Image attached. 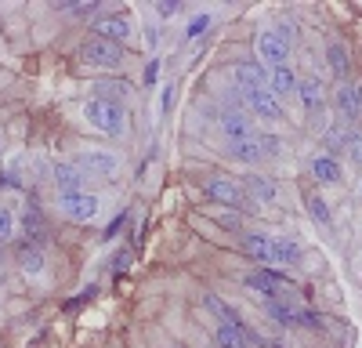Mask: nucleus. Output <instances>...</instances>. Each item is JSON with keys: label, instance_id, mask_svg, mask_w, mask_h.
I'll list each match as a JSON object with an SVG mask.
<instances>
[{"label": "nucleus", "instance_id": "412c9836", "mask_svg": "<svg viewBox=\"0 0 362 348\" xmlns=\"http://www.w3.org/2000/svg\"><path fill=\"white\" fill-rule=\"evenodd\" d=\"M203 308H206V312H214V315L221 319V327H235V323H239L235 308H232L228 301H221L218 294H206V298H203Z\"/></svg>", "mask_w": 362, "mask_h": 348}, {"label": "nucleus", "instance_id": "5701e85b", "mask_svg": "<svg viewBox=\"0 0 362 348\" xmlns=\"http://www.w3.org/2000/svg\"><path fill=\"white\" fill-rule=\"evenodd\" d=\"M18 265H22L25 276H40L44 272V254L37 247H22L18 250Z\"/></svg>", "mask_w": 362, "mask_h": 348}, {"label": "nucleus", "instance_id": "39448f33", "mask_svg": "<svg viewBox=\"0 0 362 348\" xmlns=\"http://www.w3.org/2000/svg\"><path fill=\"white\" fill-rule=\"evenodd\" d=\"M254 51H257V62L264 69H279V66H286V58H290V47L272 33V29H261V33L254 37Z\"/></svg>", "mask_w": 362, "mask_h": 348}, {"label": "nucleus", "instance_id": "bb28decb", "mask_svg": "<svg viewBox=\"0 0 362 348\" xmlns=\"http://www.w3.org/2000/svg\"><path fill=\"white\" fill-rule=\"evenodd\" d=\"M305 203H308V214H312L319 225H329V207H326V199H322L319 192H308Z\"/></svg>", "mask_w": 362, "mask_h": 348}, {"label": "nucleus", "instance_id": "20e7f679", "mask_svg": "<svg viewBox=\"0 0 362 348\" xmlns=\"http://www.w3.org/2000/svg\"><path fill=\"white\" fill-rule=\"evenodd\" d=\"M80 58L87 66H98V69H116L119 62H124V51H119V44H109L102 37H87L80 44Z\"/></svg>", "mask_w": 362, "mask_h": 348}, {"label": "nucleus", "instance_id": "b1692460", "mask_svg": "<svg viewBox=\"0 0 362 348\" xmlns=\"http://www.w3.org/2000/svg\"><path fill=\"white\" fill-rule=\"evenodd\" d=\"M326 58H329V69H334L337 76H348V69H351V54H348L344 44H329Z\"/></svg>", "mask_w": 362, "mask_h": 348}, {"label": "nucleus", "instance_id": "9d476101", "mask_svg": "<svg viewBox=\"0 0 362 348\" xmlns=\"http://www.w3.org/2000/svg\"><path fill=\"white\" fill-rule=\"evenodd\" d=\"M206 196L214 203H225V207H243V203H247L243 185L232 182V178H210L206 182Z\"/></svg>", "mask_w": 362, "mask_h": 348}, {"label": "nucleus", "instance_id": "423d86ee", "mask_svg": "<svg viewBox=\"0 0 362 348\" xmlns=\"http://www.w3.org/2000/svg\"><path fill=\"white\" fill-rule=\"evenodd\" d=\"M239 98H243V105L261 116V120H283V102L268 91V87H261V91H239Z\"/></svg>", "mask_w": 362, "mask_h": 348}, {"label": "nucleus", "instance_id": "0eeeda50", "mask_svg": "<svg viewBox=\"0 0 362 348\" xmlns=\"http://www.w3.org/2000/svg\"><path fill=\"white\" fill-rule=\"evenodd\" d=\"M239 185H243L247 203H264V207H268V203H276V199H279V185L272 182L268 174H247V178L239 182Z\"/></svg>", "mask_w": 362, "mask_h": 348}, {"label": "nucleus", "instance_id": "a211bd4d", "mask_svg": "<svg viewBox=\"0 0 362 348\" xmlns=\"http://www.w3.org/2000/svg\"><path fill=\"white\" fill-rule=\"evenodd\" d=\"M51 178H54V185H58V196H66V192H80V185H83V174H80L73 163H58Z\"/></svg>", "mask_w": 362, "mask_h": 348}, {"label": "nucleus", "instance_id": "7ed1b4c3", "mask_svg": "<svg viewBox=\"0 0 362 348\" xmlns=\"http://www.w3.org/2000/svg\"><path fill=\"white\" fill-rule=\"evenodd\" d=\"M73 167L80 174H95V178H116L119 174V156L109 149H80Z\"/></svg>", "mask_w": 362, "mask_h": 348}, {"label": "nucleus", "instance_id": "7c9ffc66", "mask_svg": "<svg viewBox=\"0 0 362 348\" xmlns=\"http://www.w3.org/2000/svg\"><path fill=\"white\" fill-rule=\"evenodd\" d=\"M156 11H160V15H177V11H181V4H177V0H174V4H170V0H167V4H160Z\"/></svg>", "mask_w": 362, "mask_h": 348}, {"label": "nucleus", "instance_id": "f257e3e1", "mask_svg": "<svg viewBox=\"0 0 362 348\" xmlns=\"http://www.w3.org/2000/svg\"><path fill=\"white\" fill-rule=\"evenodd\" d=\"M83 120L95 131H102V134H127V112H124V105L105 102V98H90L83 105Z\"/></svg>", "mask_w": 362, "mask_h": 348}, {"label": "nucleus", "instance_id": "2f4dec72", "mask_svg": "<svg viewBox=\"0 0 362 348\" xmlns=\"http://www.w3.org/2000/svg\"><path fill=\"white\" fill-rule=\"evenodd\" d=\"M127 261H131V254H127V250H119V257H116V269H127Z\"/></svg>", "mask_w": 362, "mask_h": 348}, {"label": "nucleus", "instance_id": "c756f323", "mask_svg": "<svg viewBox=\"0 0 362 348\" xmlns=\"http://www.w3.org/2000/svg\"><path fill=\"white\" fill-rule=\"evenodd\" d=\"M272 33H276V37H279V40H283V44H286V47H290V44H293V40H297V25H293V22H290V25H286V22H283V25H279V29H272Z\"/></svg>", "mask_w": 362, "mask_h": 348}, {"label": "nucleus", "instance_id": "cd10ccee", "mask_svg": "<svg viewBox=\"0 0 362 348\" xmlns=\"http://www.w3.org/2000/svg\"><path fill=\"white\" fill-rule=\"evenodd\" d=\"M11 236H15V214L8 207H0V247H4Z\"/></svg>", "mask_w": 362, "mask_h": 348}, {"label": "nucleus", "instance_id": "c85d7f7f", "mask_svg": "<svg viewBox=\"0 0 362 348\" xmlns=\"http://www.w3.org/2000/svg\"><path fill=\"white\" fill-rule=\"evenodd\" d=\"M206 25H210V15H196V18L189 22V29H185V37H199V33H206Z\"/></svg>", "mask_w": 362, "mask_h": 348}, {"label": "nucleus", "instance_id": "6e6552de", "mask_svg": "<svg viewBox=\"0 0 362 348\" xmlns=\"http://www.w3.org/2000/svg\"><path fill=\"white\" fill-rule=\"evenodd\" d=\"M218 127L225 131V138L228 141H247V138H257L254 134V120L247 112H239V109H225L221 116H218Z\"/></svg>", "mask_w": 362, "mask_h": 348}, {"label": "nucleus", "instance_id": "473e14b6", "mask_svg": "<svg viewBox=\"0 0 362 348\" xmlns=\"http://www.w3.org/2000/svg\"><path fill=\"white\" fill-rule=\"evenodd\" d=\"M355 160H358V163H362V141H358V149H355Z\"/></svg>", "mask_w": 362, "mask_h": 348}, {"label": "nucleus", "instance_id": "f03ea898", "mask_svg": "<svg viewBox=\"0 0 362 348\" xmlns=\"http://www.w3.org/2000/svg\"><path fill=\"white\" fill-rule=\"evenodd\" d=\"M58 211H62L69 221L76 225H87V221H95L98 211H102V199L95 192H66V196H58Z\"/></svg>", "mask_w": 362, "mask_h": 348}, {"label": "nucleus", "instance_id": "9b49d317", "mask_svg": "<svg viewBox=\"0 0 362 348\" xmlns=\"http://www.w3.org/2000/svg\"><path fill=\"white\" fill-rule=\"evenodd\" d=\"M334 105L344 120H358L362 116V83H341L334 91Z\"/></svg>", "mask_w": 362, "mask_h": 348}, {"label": "nucleus", "instance_id": "4be33fe9", "mask_svg": "<svg viewBox=\"0 0 362 348\" xmlns=\"http://www.w3.org/2000/svg\"><path fill=\"white\" fill-rule=\"evenodd\" d=\"M214 341H218V348H247V334H243V327H218V334H214Z\"/></svg>", "mask_w": 362, "mask_h": 348}, {"label": "nucleus", "instance_id": "a878e982", "mask_svg": "<svg viewBox=\"0 0 362 348\" xmlns=\"http://www.w3.org/2000/svg\"><path fill=\"white\" fill-rule=\"evenodd\" d=\"M25 232L33 240H47V225H44V218H40L37 207H25Z\"/></svg>", "mask_w": 362, "mask_h": 348}, {"label": "nucleus", "instance_id": "dca6fc26", "mask_svg": "<svg viewBox=\"0 0 362 348\" xmlns=\"http://www.w3.org/2000/svg\"><path fill=\"white\" fill-rule=\"evenodd\" d=\"M341 174H344V170H341L337 156H326V153H322V156L312 160V178H315L319 185H337Z\"/></svg>", "mask_w": 362, "mask_h": 348}, {"label": "nucleus", "instance_id": "6ab92c4d", "mask_svg": "<svg viewBox=\"0 0 362 348\" xmlns=\"http://www.w3.org/2000/svg\"><path fill=\"white\" fill-rule=\"evenodd\" d=\"M272 257L276 265H297L300 261V243L290 236H272Z\"/></svg>", "mask_w": 362, "mask_h": 348}, {"label": "nucleus", "instance_id": "ddd939ff", "mask_svg": "<svg viewBox=\"0 0 362 348\" xmlns=\"http://www.w3.org/2000/svg\"><path fill=\"white\" fill-rule=\"evenodd\" d=\"M297 83H300V76H297L290 66L268 69V91L276 95L279 102H283V98H290V95H297Z\"/></svg>", "mask_w": 362, "mask_h": 348}, {"label": "nucleus", "instance_id": "4468645a", "mask_svg": "<svg viewBox=\"0 0 362 348\" xmlns=\"http://www.w3.org/2000/svg\"><path fill=\"white\" fill-rule=\"evenodd\" d=\"M243 247L254 261H261V265H276V257H272V236L268 232H243Z\"/></svg>", "mask_w": 362, "mask_h": 348}, {"label": "nucleus", "instance_id": "f8f14e48", "mask_svg": "<svg viewBox=\"0 0 362 348\" xmlns=\"http://www.w3.org/2000/svg\"><path fill=\"white\" fill-rule=\"evenodd\" d=\"M232 76H235V83H239V91H261V87H268V69L257 62H239L235 69H232Z\"/></svg>", "mask_w": 362, "mask_h": 348}, {"label": "nucleus", "instance_id": "1a4fd4ad", "mask_svg": "<svg viewBox=\"0 0 362 348\" xmlns=\"http://www.w3.org/2000/svg\"><path fill=\"white\" fill-rule=\"evenodd\" d=\"M90 29H95V37H102V40H109V44H124V40H131V33H134V22H131L127 15H109V18H98Z\"/></svg>", "mask_w": 362, "mask_h": 348}, {"label": "nucleus", "instance_id": "aec40b11", "mask_svg": "<svg viewBox=\"0 0 362 348\" xmlns=\"http://www.w3.org/2000/svg\"><path fill=\"white\" fill-rule=\"evenodd\" d=\"M228 156H232V160H239V163H257V160H264V156H261L257 138H247V141H228Z\"/></svg>", "mask_w": 362, "mask_h": 348}, {"label": "nucleus", "instance_id": "2eb2a0df", "mask_svg": "<svg viewBox=\"0 0 362 348\" xmlns=\"http://www.w3.org/2000/svg\"><path fill=\"white\" fill-rule=\"evenodd\" d=\"M247 286H254L257 294H264L268 301H279V294H283L286 283H283L279 276H272L268 269H261V272H250V276H247Z\"/></svg>", "mask_w": 362, "mask_h": 348}, {"label": "nucleus", "instance_id": "f3484780", "mask_svg": "<svg viewBox=\"0 0 362 348\" xmlns=\"http://www.w3.org/2000/svg\"><path fill=\"white\" fill-rule=\"evenodd\" d=\"M297 98H300V105H305L308 112H319V109H322V102H326L319 76H305V80H300V83H297Z\"/></svg>", "mask_w": 362, "mask_h": 348}, {"label": "nucleus", "instance_id": "393cba45", "mask_svg": "<svg viewBox=\"0 0 362 348\" xmlns=\"http://www.w3.org/2000/svg\"><path fill=\"white\" fill-rule=\"evenodd\" d=\"M268 315L276 319V323H283V327H293L297 323V308H290V305H283V301H268Z\"/></svg>", "mask_w": 362, "mask_h": 348}]
</instances>
